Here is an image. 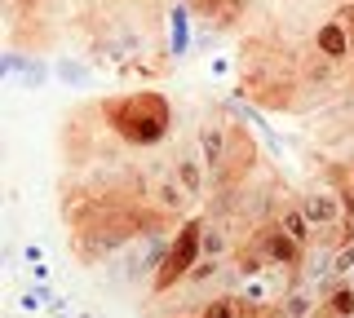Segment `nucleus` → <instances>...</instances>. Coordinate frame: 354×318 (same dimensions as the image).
I'll return each instance as SVG.
<instances>
[{"label": "nucleus", "instance_id": "9", "mask_svg": "<svg viewBox=\"0 0 354 318\" xmlns=\"http://www.w3.org/2000/svg\"><path fill=\"white\" fill-rule=\"evenodd\" d=\"M319 310H324V296H319L315 288H306L301 279L288 288V296L279 301V318H315Z\"/></svg>", "mask_w": 354, "mask_h": 318}, {"label": "nucleus", "instance_id": "21", "mask_svg": "<svg viewBox=\"0 0 354 318\" xmlns=\"http://www.w3.org/2000/svg\"><path fill=\"white\" fill-rule=\"evenodd\" d=\"M346 168H350V186H354V159H350V163H346Z\"/></svg>", "mask_w": 354, "mask_h": 318}, {"label": "nucleus", "instance_id": "19", "mask_svg": "<svg viewBox=\"0 0 354 318\" xmlns=\"http://www.w3.org/2000/svg\"><path fill=\"white\" fill-rule=\"evenodd\" d=\"M226 71H230V58H226V53H217V58L208 62V75H226Z\"/></svg>", "mask_w": 354, "mask_h": 318}, {"label": "nucleus", "instance_id": "22", "mask_svg": "<svg viewBox=\"0 0 354 318\" xmlns=\"http://www.w3.org/2000/svg\"><path fill=\"white\" fill-rule=\"evenodd\" d=\"M62 318H80V314H62Z\"/></svg>", "mask_w": 354, "mask_h": 318}, {"label": "nucleus", "instance_id": "17", "mask_svg": "<svg viewBox=\"0 0 354 318\" xmlns=\"http://www.w3.org/2000/svg\"><path fill=\"white\" fill-rule=\"evenodd\" d=\"M350 274H354V239H350L346 248H337V270H332V279L350 283Z\"/></svg>", "mask_w": 354, "mask_h": 318}, {"label": "nucleus", "instance_id": "7", "mask_svg": "<svg viewBox=\"0 0 354 318\" xmlns=\"http://www.w3.org/2000/svg\"><path fill=\"white\" fill-rule=\"evenodd\" d=\"M173 177L186 186V195L191 199H199L208 186V168H204V155H199V146H182L173 155Z\"/></svg>", "mask_w": 354, "mask_h": 318}, {"label": "nucleus", "instance_id": "23", "mask_svg": "<svg viewBox=\"0 0 354 318\" xmlns=\"http://www.w3.org/2000/svg\"><path fill=\"white\" fill-rule=\"evenodd\" d=\"M177 318H191V314H177ZM195 318H199V314H195Z\"/></svg>", "mask_w": 354, "mask_h": 318}, {"label": "nucleus", "instance_id": "3", "mask_svg": "<svg viewBox=\"0 0 354 318\" xmlns=\"http://www.w3.org/2000/svg\"><path fill=\"white\" fill-rule=\"evenodd\" d=\"M230 133H235V119L221 115V111H208L195 128V146L204 155V168H208V186L221 177L226 168V155H230Z\"/></svg>", "mask_w": 354, "mask_h": 318}, {"label": "nucleus", "instance_id": "14", "mask_svg": "<svg viewBox=\"0 0 354 318\" xmlns=\"http://www.w3.org/2000/svg\"><path fill=\"white\" fill-rule=\"evenodd\" d=\"M324 314L328 318H354V288H350V283H337V288L328 292Z\"/></svg>", "mask_w": 354, "mask_h": 318}, {"label": "nucleus", "instance_id": "6", "mask_svg": "<svg viewBox=\"0 0 354 318\" xmlns=\"http://www.w3.org/2000/svg\"><path fill=\"white\" fill-rule=\"evenodd\" d=\"M315 53L324 62H346L354 58V31L341 23V18H324L315 27Z\"/></svg>", "mask_w": 354, "mask_h": 318}, {"label": "nucleus", "instance_id": "18", "mask_svg": "<svg viewBox=\"0 0 354 318\" xmlns=\"http://www.w3.org/2000/svg\"><path fill=\"white\" fill-rule=\"evenodd\" d=\"M22 261H27V266H44V248L40 244H27V248H22Z\"/></svg>", "mask_w": 354, "mask_h": 318}, {"label": "nucleus", "instance_id": "8", "mask_svg": "<svg viewBox=\"0 0 354 318\" xmlns=\"http://www.w3.org/2000/svg\"><path fill=\"white\" fill-rule=\"evenodd\" d=\"M93 62H84V58H75V53H58L53 58V80L66 84V89H93Z\"/></svg>", "mask_w": 354, "mask_h": 318}, {"label": "nucleus", "instance_id": "25", "mask_svg": "<svg viewBox=\"0 0 354 318\" xmlns=\"http://www.w3.org/2000/svg\"><path fill=\"white\" fill-rule=\"evenodd\" d=\"M80 318H93V314H80Z\"/></svg>", "mask_w": 354, "mask_h": 318}, {"label": "nucleus", "instance_id": "11", "mask_svg": "<svg viewBox=\"0 0 354 318\" xmlns=\"http://www.w3.org/2000/svg\"><path fill=\"white\" fill-rule=\"evenodd\" d=\"M169 53L173 58L191 53V9H186V0H177L169 9Z\"/></svg>", "mask_w": 354, "mask_h": 318}, {"label": "nucleus", "instance_id": "20", "mask_svg": "<svg viewBox=\"0 0 354 318\" xmlns=\"http://www.w3.org/2000/svg\"><path fill=\"white\" fill-rule=\"evenodd\" d=\"M49 266H31V283H44V288H49Z\"/></svg>", "mask_w": 354, "mask_h": 318}, {"label": "nucleus", "instance_id": "12", "mask_svg": "<svg viewBox=\"0 0 354 318\" xmlns=\"http://www.w3.org/2000/svg\"><path fill=\"white\" fill-rule=\"evenodd\" d=\"M279 230H283V235H292L301 248H310V244H315V226L306 221V212H301L297 203H288L283 212H279Z\"/></svg>", "mask_w": 354, "mask_h": 318}, {"label": "nucleus", "instance_id": "4", "mask_svg": "<svg viewBox=\"0 0 354 318\" xmlns=\"http://www.w3.org/2000/svg\"><path fill=\"white\" fill-rule=\"evenodd\" d=\"M297 208H301L306 221L315 226V235H319V230H337V226H350L354 221L337 186H310V190L297 195Z\"/></svg>", "mask_w": 354, "mask_h": 318}, {"label": "nucleus", "instance_id": "15", "mask_svg": "<svg viewBox=\"0 0 354 318\" xmlns=\"http://www.w3.org/2000/svg\"><path fill=\"white\" fill-rule=\"evenodd\" d=\"M49 296H53V288H44V283H31V288L18 296V305H22L27 314H40V310H49Z\"/></svg>", "mask_w": 354, "mask_h": 318}, {"label": "nucleus", "instance_id": "24", "mask_svg": "<svg viewBox=\"0 0 354 318\" xmlns=\"http://www.w3.org/2000/svg\"><path fill=\"white\" fill-rule=\"evenodd\" d=\"M350 288H354V274H350Z\"/></svg>", "mask_w": 354, "mask_h": 318}, {"label": "nucleus", "instance_id": "1", "mask_svg": "<svg viewBox=\"0 0 354 318\" xmlns=\"http://www.w3.org/2000/svg\"><path fill=\"white\" fill-rule=\"evenodd\" d=\"M106 128L115 133V141H124V150H151L160 141H169L173 133V102L160 89H129V93H111L97 102Z\"/></svg>", "mask_w": 354, "mask_h": 318}, {"label": "nucleus", "instance_id": "16", "mask_svg": "<svg viewBox=\"0 0 354 318\" xmlns=\"http://www.w3.org/2000/svg\"><path fill=\"white\" fill-rule=\"evenodd\" d=\"M27 58H31V53H22V49H14V45L5 49V58H0V71H5V80H9V84L22 80V67H27Z\"/></svg>", "mask_w": 354, "mask_h": 318}, {"label": "nucleus", "instance_id": "13", "mask_svg": "<svg viewBox=\"0 0 354 318\" xmlns=\"http://www.w3.org/2000/svg\"><path fill=\"white\" fill-rule=\"evenodd\" d=\"M49 84H53V62H44V58L31 53L27 67H22V89H27V93H40V89H49Z\"/></svg>", "mask_w": 354, "mask_h": 318}, {"label": "nucleus", "instance_id": "5", "mask_svg": "<svg viewBox=\"0 0 354 318\" xmlns=\"http://www.w3.org/2000/svg\"><path fill=\"white\" fill-rule=\"evenodd\" d=\"M252 239H257V248L266 252V261H270L274 270H288V274H297V270H301V261H306V248L297 244L292 235H283V230H279V221H270V226L252 230Z\"/></svg>", "mask_w": 354, "mask_h": 318}, {"label": "nucleus", "instance_id": "2", "mask_svg": "<svg viewBox=\"0 0 354 318\" xmlns=\"http://www.w3.org/2000/svg\"><path fill=\"white\" fill-rule=\"evenodd\" d=\"M199 235H204V217H186V221L177 226L169 261L160 266V274H155V283H151L155 296H169L173 288H182V283L191 279V270L204 261V252H199Z\"/></svg>", "mask_w": 354, "mask_h": 318}, {"label": "nucleus", "instance_id": "10", "mask_svg": "<svg viewBox=\"0 0 354 318\" xmlns=\"http://www.w3.org/2000/svg\"><path fill=\"white\" fill-rule=\"evenodd\" d=\"M199 252H204V261H230V257H235V235H230L221 221H213V217H204Z\"/></svg>", "mask_w": 354, "mask_h": 318}]
</instances>
